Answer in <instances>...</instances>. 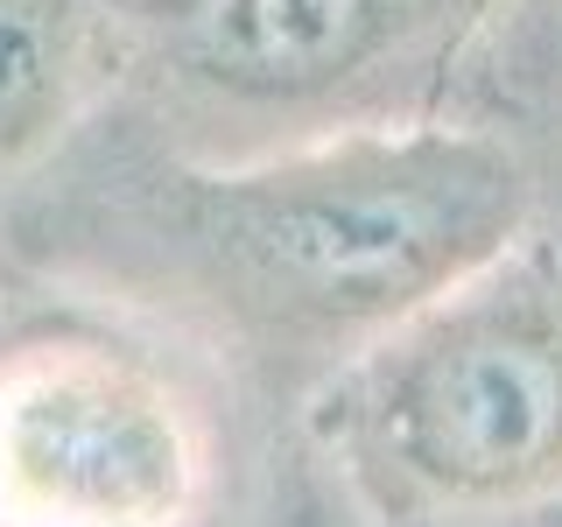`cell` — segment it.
I'll return each mask as SVG.
<instances>
[{
  "mask_svg": "<svg viewBox=\"0 0 562 527\" xmlns=\"http://www.w3.org/2000/svg\"><path fill=\"white\" fill-rule=\"evenodd\" d=\"M310 450L373 527L562 500V246L535 225L380 330L303 401Z\"/></svg>",
  "mask_w": 562,
  "mask_h": 527,
  "instance_id": "obj_2",
  "label": "cell"
},
{
  "mask_svg": "<svg viewBox=\"0 0 562 527\" xmlns=\"http://www.w3.org/2000/svg\"><path fill=\"white\" fill-rule=\"evenodd\" d=\"M562 99V0H499L479 43L464 49L443 113L520 127Z\"/></svg>",
  "mask_w": 562,
  "mask_h": 527,
  "instance_id": "obj_6",
  "label": "cell"
},
{
  "mask_svg": "<svg viewBox=\"0 0 562 527\" xmlns=\"http://www.w3.org/2000/svg\"><path fill=\"white\" fill-rule=\"evenodd\" d=\"M514 134L527 141V162H535V233L562 246V99L520 120Z\"/></svg>",
  "mask_w": 562,
  "mask_h": 527,
  "instance_id": "obj_7",
  "label": "cell"
},
{
  "mask_svg": "<svg viewBox=\"0 0 562 527\" xmlns=\"http://www.w3.org/2000/svg\"><path fill=\"white\" fill-rule=\"evenodd\" d=\"M0 254H8V239H0Z\"/></svg>",
  "mask_w": 562,
  "mask_h": 527,
  "instance_id": "obj_9",
  "label": "cell"
},
{
  "mask_svg": "<svg viewBox=\"0 0 562 527\" xmlns=\"http://www.w3.org/2000/svg\"><path fill=\"white\" fill-rule=\"evenodd\" d=\"M527 225V141L485 120L436 113L254 162H190L99 113L8 198L0 239L254 394L310 401Z\"/></svg>",
  "mask_w": 562,
  "mask_h": 527,
  "instance_id": "obj_1",
  "label": "cell"
},
{
  "mask_svg": "<svg viewBox=\"0 0 562 527\" xmlns=\"http://www.w3.org/2000/svg\"><path fill=\"white\" fill-rule=\"evenodd\" d=\"M429 527H562V500L555 506H520V514H479V520H429Z\"/></svg>",
  "mask_w": 562,
  "mask_h": 527,
  "instance_id": "obj_8",
  "label": "cell"
},
{
  "mask_svg": "<svg viewBox=\"0 0 562 527\" xmlns=\"http://www.w3.org/2000/svg\"><path fill=\"white\" fill-rule=\"evenodd\" d=\"M499 0H113L99 113L190 162L415 127Z\"/></svg>",
  "mask_w": 562,
  "mask_h": 527,
  "instance_id": "obj_3",
  "label": "cell"
},
{
  "mask_svg": "<svg viewBox=\"0 0 562 527\" xmlns=\"http://www.w3.org/2000/svg\"><path fill=\"white\" fill-rule=\"evenodd\" d=\"M113 92V0H0V198L43 176Z\"/></svg>",
  "mask_w": 562,
  "mask_h": 527,
  "instance_id": "obj_5",
  "label": "cell"
},
{
  "mask_svg": "<svg viewBox=\"0 0 562 527\" xmlns=\"http://www.w3.org/2000/svg\"><path fill=\"white\" fill-rule=\"evenodd\" d=\"M233 373L105 303L0 330V527H218Z\"/></svg>",
  "mask_w": 562,
  "mask_h": 527,
  "instance_id": "obj_4",
  "label": "cell"
}]
</instances>
